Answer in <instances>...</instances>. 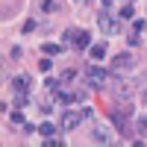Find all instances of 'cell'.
I'll list each match as a JSON object with an SVG mask.
<instances>
[{"label": "cell", "instance_id": "6da1fadb", "mask_svg": "<svg viewBox=\"0 0 147 147\" xmlns=\"http://www.w3.org/2000/svg\"><path fill=\"white\" fill-rule=\"evenodd\" d=\"M82 82L88 85V88L100 91V88H106V82H109V71H106V68H100V65H91V68H85Z\"/></svg>", "mask_w": 147, "mask_h": 147}, {"label": "cell", "instance_id": "7a4b0ae2", "mask_svg": "<svg viewBox=\"0 0 147 147\" xmlns=\"http://www.w3.org/2000/svg\"><path fill=\"white\" fill-rule=\"evenodd\" d=\"M121 21H124V18H115V15H109V9H103L100 18H97V27L103 30V35H118L121 30H124Z\"/></svg>", "mask_w": 147, "mask_h": 147}, {"label": "cell", "instance_id": "3957f363", "mask_svg": "<svg viewBox=\"0 0 147 147\" xmlns=\"http://www.w3.org/2000/svg\"><path fill=\"white\" fill-rule=\"evenodd\" d=\"M65 41H74L80 50H88V47H91V32L88 30H68L65 32Z\"/></svg>", "mask_w": 147, "mask_h": 147}, {"label": "cell", "instance_id": "277c9868", "mask_svg": "<svg viewBox=\"0 0 147 147\" xmlns=\"http://www.w3.org/2000/svg\"><path fill=\"white\" fill-rule=\"evenodd\" d=\"M82 121H85V115H82V112H77V109H65L62 118H59V124H62V129H77Z\"/></svg>", "mask_w": 147, "mask_h": 147}, {"label": "cell", "instance_id": "5b68a950", "mask_svg": "<svg viewBox=\"0 0 147 147\" xmlns=\"http://www.w3.org/2000/svg\"><path fill=\"white\" fill-rule=\"evenodd\" d=\"M132 68H136V59L129 53H121V56L112 59V71L115 74H132Z\"/></svg>", "mask_w": 147, "mask_h": 147}, {"label": "cell", "instance_id": "8992f818", "mask_svg": "<svg viewBox=\"0 0 147 147\" xmlns=\"http://www.w3.org/2000/svg\"><path fill=\"white\" fill-rule=\"evenodd\" d=\"M30 88H32V77H27V74L12 77V91H15V94H27Z\"/></svg>", "mask_w": 147, "mask_h": 147}, {"label": "cell", "instance_id": "52a82bcc", "mask_svg": "<svg viewBox=\"0 0 147 147\" xmlns=\"http://www.w3.org/2000/svg\"><path fill=\"white\" fill-rule=\"evenodd\" d=\"M91 141H97V144H112V141H115V136H112V129H109V127H94Z\"/></svg>", "mask_w": 147, "mask_h": 147}, {"label": "cell", "instance_id": "ba28073f", "mask_svg": "<svg viewBox=\"0 0 147 147\" xmlns=\"http://www.w3.org/2000/svg\"><path fill=\"white\" fill-rule=\"evenodd\" d=\"M88 56L94 59V62H100V59H106V44H91V47H88Z\"/></svg>", "mask_w": 147, "mask_h": 147}, {"label": "cell", "instance_id": "9c48e42d", "mask_svg": "<svg viewBox=\"0 0 147 147\" xmlns=\"http://www.w3.org/2000/svg\"><path fill=\"white\" fill-rule=\"evenodd\" d=\"M41 12H47V15H53V12H59V0H38Z\"/></svg>", "mask_w": 147, "mask_h": 147}, {"label": "cell", "instance_id": "30bf717a", "mask_svg": "<svg viewBox=\"0 0 147 147\" xmlns=\"http://www.w3.org/2000/svg\"><path fill=\"white\" fill-rule=\"evenodd\" d=\"M65 50V44H44V53L47 56H56V53H62Z\"/></svg>", "mask_w": 147, "mask_h": 147}, {"label": "cell", "instance_id": "8fae6325", "mask_svg": "<svg viewBox=\"0 0 147 147\" xmlns=\"http://www.w3.org/2000/svg\"><path fill=\"white\" fill-rule=\"evenodd\" d=\"M38 136H44V138H47V136H56V127H53V124H41V127H38Z\"/></svg>", "mask_w": 147, "mask_h": 147}, {"label": "cell", "instance_id": "7c38bea8", "mask_svg": "<svg viewBox=\"0 0 147 147\" xmlns=\"http://www.w3.org/2000/svg\"><path fill=\"white\" fill-rule=\"evenodd\" d=\"M132 15H136V9H132V3H127L124 9H121V18H124V21H132Z\"/></svg>", "mask_w": 147, "mask_h": 147}, {"label": "cell", "instance_id": "4fadbf2b", "mask_svg": "<svg viewBox=\"0 0 147 147\" xmlns=\"http://www.w3.org/2000/svg\"><path fill=\"white\" fill-rule=\"evenodd\" d=\"M9 121H12V124H24V112H21V109H12Z\"/></svg>", "mask_w": 147, "mask_h": 147}, {"label": "cell", "instance_id": "5bb4252c", "mask_svg": "<svg viewBox=\"0 0 147 147\" xmlns=\"http://www.w3.org/2000/svg\"><path fill=\"white\" fill-rule=\"evenodd\" d=\"M77 77H80V74L74 71V68H71V71H65L62 77H59V82H71V80H77Z\"/></svg>", "mask_w": 147, "mask_h": 147}, {"label": "cell", "instance_id": "9a60e30c", "mask_svg": "<svg viewBox=\"0 0 147 147\" xmlns=\"http://www.w3.org/2000/svg\"><path fill=\"white\" fill-rule=\"evenodd\" d=\"M44 147H62V138H53V136H47V138H44Z\"/></svg>", "mask_w": 147, "mask_h": 147}, {"label": "cell", "instance_id": "2e32d148", "mask_svg": "<svg viewBox=\"0 0 147 147\" xmlns=\"http://www.w3.org/2000/svg\"><path fill=\"white\" fill-rule=\"evenodd\" d=\"M138 132L147 136V115H138Z\"/></svg>", "mask_w": 147, "mask_h": 147}, {"label": "cell", "instance_id": "e0dca14e", "mask_svg": "<svg viewBox=\"0 0 147 147\" xmlns=\"http://www.w3.org/2000/svg\"><path fill=\"white\" fill-rule=\"evenodd\" d=\"M50 68H53V65H50V59H41V62H38V71H44V74L50 71Z\"/></svg>", "mask_w": 147, "mask_h": 147}, {"label": "cell", "instance_id": "ac0fdd59", "mask_svg": "<svg viewBox=\"0 0 147 147\" xmlns=\"http://www.w3.org/2000/svg\"><path fill=\"white\" fill-rule=\"evenodd\" d=\"M32 30H35V21H27V24L21 27V32H32Z\"/></svg>", "mask_w": 147, "mask_h": 147}, {"label": "cell", "instance_id": "d6986e66", "mask_svg": "<svg viewBox=\"0 0 147 147\" xmlns=\"http://www.w3.org/2000/svg\"><path fill=\"white\" fill-rule=\"evenodd\" d=\"M77 3H88V0H77Z\"/></svg>", "mask_w": 147, "mask_h": 147}, {"label": "cell", "instance_id": "ffe728a7", "mask_svg": "<svg viewBox=\"0 0 147 147\" xmlns=\"http://www.w3.org/2000/svg\"><path fill=\"white\" fill-rule=\"evenodd\" d=\"M127 3H136V0H127Z\"/></svg>", "mask_w": 147, "mask_h": 147}]
</instances>
